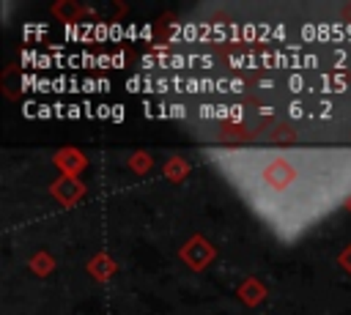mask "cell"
<instances>
[{"label":"cell","instance_id":"4316f807","mask_svg":"<svg viewBox=\"0 0 351 315\" xmlns=\"http://www.w3.org/2000/svg\"><path fill=\"white\" fill-rule=\"evenodd\" d=\"M49 115H55V107H49V104H38V118H49Z\"/></svg>","mask_w":351,"mask_h":315},{"label":"cell","instance_id":"7402d4cb","mask_svg":"<svg viewBox=\"0 0 351 315\" xmlns=\"http://www.w3.org/2000/svg\"><path fill=\"white\" fill-rule=\"evenodd\" d=\"M93 36H96V41H104V38L110 36V27H104V25H96V33H93Z\"/></svg>","mask_w":351,"mask_h":315},{"label":"cell","instance_id":"ab89813d","mask_svg":"<svg viewBox=\"0 0 351 315\" xmlns=\"http://www.w3.org/2000/svg\"><path fill=\"white\" fill-rule=\"evenodd\" d=\"M346 36H348V41H351V22L346 25Z\"/></svg>","mask_w":351,"mask_h":315},{"label":"cell","instance_id":"d590c367","mask_svg":"<svg viewBox=\"0 0 351 315\" xmlns=\"http://www.w3.org/2000/svg\"><path fill=\"white\" fill-rule=\"evenodd\" d=\"M143 66H145V68H154V66H159V60H154V58L145 55V58H143Z\"/></svg>","mask_w":351,"mask_h":315},{"label":"cell","instance_id":"484cf974","mask_svg":"<svg viewBox=\"0 0 351 315\" xmlns=\"http://www.w3.org/2000/svg\"><path fill=\"white\" fill-rule=\"evenodd\" d=\"M184 90L197 93V90H203V82H197V79H186V88H184Z\"/></svg>","mask_w":351,"mask_h":315},{"label":"cell","instance_id":"603a6c76","mask_svg":"<svg viewBox=\"0 0 351 315\" xmlns=\"http://www.w3.org/2000/svg\"><path fill=\"white\" fill-rule=\"evenodd\" d=\"M49 66H55V60H49L47 55H38V60H36V68H49Z\"/></svg>","mask_w":351,"mask_h":315},{"label":"cell","instance_id":"d4e9b609","mask_svg":"<svg viewBox=\"0 0 351 315\" xmlns=\"http://www.w3.org/2000/svg\"><path fill=\"white\" fill-rule=\"evenodd\" d=\"M52 90H55V93H63V90H69V88H66V79H63V77L52 79Z\"/></svg>","mask_w":351,"mask_h":315},{"label":"cell","instance_id":"ba28073f","mask_svg":"<svg viewBox=\"0 0 351 315\" xmlns=\"http://www.w3.org/2000/svg\"><path fill=\"white\" fill-rule=\"evenodd\" d=\"M195 38H197V25L186 22V25H184V41H186V44H192Z\"/></svg>","mask_w":351,"mask_h":315},{"label":"cell","instance_id":"5b68a950","mask_svg":"<svg viewBox=\"0 0 351 315\" xmlns=\"http://www.w3.org/2000/svg\"><path fill=\"white\" fill-rule=\"evenodd\" d=\"M302 36H304V41H307V44H313V41H318V25H313V22H307V25L302 27Z\"/></svg>","mask_w":351,"mask_h":315},{"label":"cell","instance_id":"4dcf8cb0","mask_svg":"<svg viewBox=\"0 0 351 315\" xmlns=\"http://www.w3.org/2000/svg\"><path fill=\"white\" fill-rule=\"evenodd\" d=\"M123 60H126V58H123V52L112 55V68H121V66H123Z\"/></svg>","mask_w":351,"mask_h":315},{"label":"cell","instance_id":"2e32d148","mask_svg":"<svg viewBox=\"0 0 351 315\" xmlns=\"http://www.w3.org/2000/svg\"><path fill=\"white\" fill-rule=\"evenodd\" d=\"M288 115H291V118H302V115H304V107H302V101H293V104L288 107Z\"/></svg>","mask_w":351,"mask_h":315},{"label":"cell","instance_id":"9c48e42d","mask_svg":"<svg viewBox=\"0 0 351 315\" xmlns=\"http://www.w3.org/2000/svg\"><path fill=\"white\" fill-rule=\"evenodd\" d=\"M274 68H291V58L285 52H274Z\"/></svg>","mask_w":351,"mask_h":315},{"label":"cell","instance_id":"74e56055","mask_svg":"<svg viewBox=\"0 0 351 315\" xmlns=\"http://www.w3.org/2000/svg\"><path fill=\"white\" fill-rule=\"evenodd\" d=\"M140 36H143V41H151V27H148V25H145V27H143V30H140Z\"/></svg>","mask_w":351,"mask_h":315},{"label":"cell","instance_id":"8992f818","mask_svg":"<svg viewBox=\"0 0 351 315\" xmlns=\"http://www.w3.org/2000/svg\"><path fill=\"white\" fill-rule=\"evenodd\" d=\"M271 36H274V27H271L269 22H261V25H258V41H269Z\"/></svg>","mask_w":351,"mask_h":315},{"label":"cell","instance_id":"ac0fdd59","mask_svg":"<svg viewBox=\"0 0 351 315\" xmlns=\"http://www.w3.org/2000/svg\"><path fill=\"white\" fill-rule=\"evenodd\" d=\"M96 118H112V107L110 104H99L96 107Z\"/></svg>","mask_w":351,"mask_h":315},{"label":"cell","instance_id":"d6986e66","mask_svg":"<svg viewBox=\"0 0 351 315\" xmlns=\"http://www.w3.org/2000/svg\"><path fill=\"white\" fill-rule=\"evenodd\" d=\"M140 36V30H137V25L132 22V25H126V33H123V38H129V41H134Z\"/></svg>","mask_w":351,"mask_h":315},{"label":"cell","instance_id":"e575fe53","mask_svg":"<svg viewBox=\"0 0 351 315\" xmlns=\"http://www.w3.org/2000/svg\"><path fill=\"white\" fill-rule=\"evenodd\" d=\"M274 38H277V41H282V38H285V27H282V25H277V27H274Z\"/></svg>","mask_w":351,"mask_h":315},{"label":"cell","instance_id":"d6a6232c","mask_svg":"<svg viewBox=\"0 0 351 315\" xmlns=\"http://www.w3.org/2000/svg\"><path fill=\"white\" fill-rule=\"evenodd\" d=\"M318 110H321V112H318L321 118H329V110H332V104H329V101H321V107H318Z\"/></svg>","mask_w":351,"mask_h":315},{"label":"cell","instance_id":"f546056e","mask_svg":"<svg viewBox=\"0 0 351 315\" xmlns=\"http://www.w3.org/2000/svg\"><path fill=\"white\" fill-rule=\"evenodd\" d=\"M80 115H85V112H82V107H77V104H69V118H80Z\"/></svg>","mask_w":351,"mask_h":315},{"label":"cell","instance_id":"8fae6325","mask_svg":"<svg viewBox=\"0 0 351 315\" xmlns=\"http://www.w3.org/2000/svg\"><path fill=\"white\" fill-rule=\"evenodd\" d=\"M315 66H318V55H313V52L302 55V68H315Z\"/></svg>","mask_w":351,"mask_h":315},{"label":"cell","instance_id":"44dd1931","mask_svg":"<svg viewBox=\"0 0 351 315\" xmlns=\"http://www.w3.org/2000/svg\"><path fill=\"white\" fill-rule=\"evenodd\" d=\"M186 115V107L184 104H173L170 107V118H184Z\"/></svg>","mask_w":351,"mask_h":315},{"label":"cell","instance_id":"cb8c5ba5","mask_svg":"<svg viewBox=\"0 0 351 315\" xmlns=\"http://www.w3.org/2000/svg\"><path fill=\"white\" fill-rule=\"evenodd\" d=\"M80 58H82V66H96V55H90V52H80Z\"/></svg>","mask_w":351,"mask_h":315},{"label":"cell","instance_id":"6da1fadb","mask_svg":"<svg viewBox=\"0 0 351 315\" xmlns=\"http://www.w3.org/2000/svg\"><path fill=\"white\" fill-rule=\"evenodd\" d=\"M285 88H288L291 93H302V90H307V79H304V74H302V71H291V77L285 79Z\"/></svg>","mask_w":351,"mask_h":315},{"label":"cell","instance_id":"8d00e7d4","mask_svg":"<svg viewBox=\"0 0 351 315\" xmlns=\"http://www.w3.org/2000/svg\"><path fill=\"white\" fill-rule=\"evenodd\" d=\"M167 90V79H156V93H165Z\"/></svg>","mask_w":351,"mask_h":315},{"label":"cell","instance_id":"83f0119b","mask_svg":"<svg viewBox=\"0 0 351 315\" xmlns=\"http://www.w3.org/2000/svg\"><path fill=\"white\" fill-rule=\"evenodd\" d=\"M241 115H244V112H241V107H239V104H233V107H230V121H233V123H239V121H241Z\"/></svg>","mask_w":351,"mask_h":315},{"label":"cell","instance_id":"f35d334b","mask_svg":"<svg viewBox=\"0 0 351 315\" xmlns=\"http://www.w3.org/2000/svg\"><path fill=\"white\" fill-rule=\"evenodd\" d=\"M99 90H110V82L107 79H99Z\"/></svg>","mask_w":351,"mask_h":315},{"label":"cell","instance_id":"277c9868","mask_svg":"<svg viewBox=\"0 0 351 315\" xmlns=\"http://www.w3.org/2000/svg\"><path fill=\"white\" fill-rule=\"evenodd\" d=\"M241 38H244L247 44H252V41H258V25H252V22H247V25L241 27Z\"/></svg>","mask_w":351,"mask_h":315},{"label":"cell","instance_id":"52a82bcc","mask_svg":"<svg viewBox=\"0 0 351 315\" xmlns=\"http://www.w3.org/2000/svg\"><path fill=\"white\" fill-rule=\"evenodd\" d=\"M140 85H143V77H140V74H134V77L126 79V90H129V93H140V90H143Z\"/></svg>","mask_w":351,"mask_h":315},{"label":"cell","instance_id":"ffe728a7","mask_svg":"<svg viewBox=\"0 0 351 315\" xmlns=\"http://www.w3.org/2000/svg\"><path fill=\"white\" fill-rule=\"evenodd\" d=\"M318 82H321V90H324V93H329V90H335V82H332V79H329L326 74H321V79H318Z\"/></svg>","mask_w":351,"mask_h":315},{"label":"cell","instance_id":"5bb4252c","mask_svg":"<svg viewBox=\"0 0 351 315\" xmlns=\"http://www.w3.org/2000/svg\"><path fill=\"white\" fill-rule=\"evenodd\" d=\"M329 38H332V27L329 25H318V44H324Z\"/></svg>","mask_w":351,"mask_h":315},{"label":"cell","instance_id":"7a4b0ae2","mask_svg":"<svg viewBox=\"0 0 351 315\" xmlns=\"http://www.w3.org/2000/svg\"><path fill=\"white\" fill-rule=\"evenodd\" d=\"M211 38H214L217 44L228 41V27H225V22H211Z\"/></svg>","mask_w":351,"mask_h":315},{"label":"cell","instance_id":"9a60e30c","mask_svg":"<svg viewBox=\"0 0 351 315\" xmlns=\"http://www.w3.org/2000/svg\"><path fill=\"white\" fill-rule=\"evenodd\" d=\"M239 36H241L239 25H236V22H230V25H228V41H233V44H236V41H239Z\"/></svg>","mask_w":351,"mask_h":315},{"label":"cell","instance_id":"1f68e13d","mask_svg":"<svg viewBox=\"0 0 351 315\" xmlns=\"http://www.w3.org/2000/svg\"><path fill=\"white\" fill-rule=\"evenodd\" d=\"M230 90H233V93H241V90H244V82H241V79H230Z\"/></svg>","mask_w":351,"mask_h":315},{"label":"cell","instance_id":"7c38bea8","mask_svg":"<svg viewBox=\"0 0 351 315\" xmlns=\"http://www.w3.org/2000/svg\"><path fill=\"white\" fill-rule=\"evenodd\" d=\"M36 90H38V93H49V90H52V79L38 77V79H36Z\"/></svg>","mask_w":351,"mask_h":315},{"label":"cell","instance_id":"3957f363","mask_svg":"<svg viewBox=\"0 0 351 315\" xmlns=\"http://www.w3.org/2000/svg\"><path fill=\"white\" fill-rule=\"evenodd\" d=\"M167 68H173V71H181V68H189V63H186V55H181V52H176V55H170V63H167Z\"/></svg>","mask_w":351,"mask_h":315},{"label":"cell","instance_id":"836d02e7","mask_svg":"<svg viewBox=\"0 0 351 315\" xmlns=\"http://www.w3.org/2000/svg\"><path fill=\"white\" fill-rule=\"evenodd\" d=\"M343 60H346V49H337V52H335V66L340 68V63H343Z\"/></svg>","mask_w":351,"mask_h":315},{"label":"cell","instance_id":"30bf717a","mask_svg":"<svg viewBox=\"0 0 351 315\" xmlns=\"http://www.w3.org/2000/svg\"><path fill=\"white\" fill-rule=\"evenodd\" d=\"M123 33H126V27H121L118 22H112V25H110V38H112V41H121V38H123Z\"/></svg>","mask_w":351,"mask_h":315},{"label":"cell","instance_id":"f1b7e54d","mask_svg":"<svg viewBox=\"0 0 351 315\" xmlns=\"http://www.w3.org/2000/svg\"><path fill=\"white\" fill-rule=\"evenodd\" d=\"M112 121H115V123H121V121H123V107H121V104H115V107H112Z\"/></svg>","mask_w":351,"mask_h":315},{"label":"cell","instance_id":"e0dca14e","mask_svg":"<svg viewBox=\"0 0 351 315\" xmlns=\"http://www.w3.org/2000/svg\"><path fill=\"white\" fill-rule=\"evenodd\" d=\"M110 66H112L110 55H96V68H110Z\"/></svg>","mask_w":351,"mask_h":315},{"label":"cell","instance_id":"4fadbf2b","mask_svg":"<svg viewBox=\"0 0 351 315\" xmlns=\"http://www.w3.org/2000/svg\"><path fill=\"white\" fill-rule=\"evenodd\" d=\"M80 90H85V93H96L99 90V79H82V85H80Z\"/></svg>","mask_w":351,"mask_h":315}]
</instances>
